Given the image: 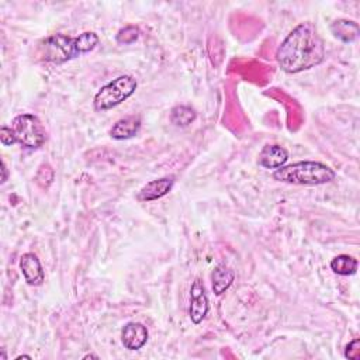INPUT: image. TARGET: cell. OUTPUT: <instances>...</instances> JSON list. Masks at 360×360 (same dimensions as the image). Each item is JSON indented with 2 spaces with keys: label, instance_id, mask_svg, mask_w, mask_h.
<instances>
[{
  "label": "cell",
  "instance_id": "6",
  "mask_svg": "<svg viewBox=\"0 0 360 360\" xmlns=\"http://www.w3.org/2000/svg\"><path fill=\"white\" fill-rule=\"evenodd\" d=\"M210 310L208 297L206 293V286L200 278H196L190 287V306L189 317L193 324L199 325L207 317Z\"/></svg>",
  "mask_w": 360,
  "mask_h": 360
},
{
  "label": "cell",
  "instance_id": "1",
  "mask_svg": "<svg viewBox=\"0 0 360 360\" xmlns=\"http://www.w3.org/2000/svg\"><path fill=\"white\" fill-rule=\"evenodd\" d=\"M276 60L286 73H300L318 67L325 60V45L311 21L298 24L276 52Z\"/></svg>",
  "mask_w": 360,
  "mask_h": 360
},
{
  "label": "cell",
  "instance_id": "15",
  "mask_svg": "<svg viewBox=\"0 0 360 360\" xmlns=\"http://www.w3.org/2000/svg\"><path fill=\"white\" fill-rule=\"evenodd\" d=\"M196 117L197 115L195 112V108H191L189 106H176L171 112V121L176 127H187L196 120Z\"/></svg>",
  "mask_w": 360,
  "mask_h": 360
},
{
  "label": "cell",
  "instance_id": "20",
  "mask_svg": "<svg viewBox=\"0 0 360 360\" xmlns=\"http://www.w3.org/2000/svg\"><path fill=\"white\" fill-rule=\"evenodd\" d=\"M21 359H32V356H27V355H23V356H19V357H16V360H21Z\"/></svg>",
  "mask_w": 360,
  "mask_h": 360
},
{
  "label": "cell",
  "instance_id": "11",
  "mask_svg": "<svg viewBox=\"0 0 360 360\" xmlns=\"http://www.w3.org/2000/svg\"><path fill=\"white\" fill-rule=\"evenodd\" d=\"M141 117L140 116H127L119 121L110 130V136L117 141L130 140L135 136L141 130Z\"/></svg>",
  "mask_w": 360,
  "mask_h": 360
},
{
  "label": "cell",
  "instance_id": "8",
  "mask_svg": "<svg viewBox=\"0 0 360 360\" xmlns=\"http://www.w3.org/2000/svg\"><path fill=\"white\" fill-rule=\"evenodd\" d=\"M148 329L141 322H128L121 331V342L128 350H140L148 341Z\"/></svg>",
  "mask_w": 360,
  "mask_h": 360
},
{
  "label": "cell",
  "instance_id": "4",
  "mask_svg": "<svg viewBox=\"0 0 360 360\" xmlns=\"http://www.w3.org/2000/svg\"><path fill=\"white\" fill-rule=\"evenodd\" d=\"M136 86L138 83L131 75H123L113 79L96 93L93 100L95 110L96 112H106V110L121 104L135 93Z\"/></svg>",
  "mask_w": 360,
  "mask_h": 360
},
{
  "label": "cell",
  "instance_id": "19",
  "mask_svg": "<svg viewBox=\"0 0 360 360\" xmlns=\"http://www.w3.org/2000/svg\"><path fill=\"white\" fill-rule=\"evenodd\" d=\"M2 172H3L2 183H5V182L8 180V168H6V163H5V160H2Z\"/></svg>",
  "mask_w": 360,
  "mask_h": 360
},
{
  "label": "cell",
  "instance_id": "21",
  "mask_svg": "<svg viewBox=\"0 0 360 360\" xmlns=\"http://www.w3.org/2000/svg\"><path fill=\"white\" fill-rule=\"evenodd\" d=\"M91 357H95V359H99L97 356H95V355H86L85 357H83V359H91Z\"/></svg>",
  "mask_w": 360,
  "mask_h": 360
},
{
  "label": "cell",
  "instance_id": "17",
  "mask_svg": "<svg viewBox=\"0 0 360 360\" xmlns=\"http://www.w3.org/2000/svg\"><path fill=\"white\" fill-rule=\"evenodd\" d=\"M0 141H2V144L5 147H10V145L17 144V138H16V134H14L12 127H8V125L2 127V130H0Z\"/></svg>",
  "mask_w": 360,
  "mask_h": 360
},
{
  "label": "cell",
  "instance_id": "10",
  "mask_svg": "<svg viewBox=\"0 0 360 360\" xmlns=\"http://www.w3.org/2000/svg\"><path fill=\"white\" fill-rule=\"evenodd\" d=\"M289 160V152L280 145H265L259 154L258 163L266 169H279Z\"/></svg>",
  "mask_w": 360,
  "mask_h": 360
},
{
  "label": "cell",
  "instance_id": "3",
  "mask_svg": "<svg viewBox=\"0 0 360 360\" xmlns=\"http://www.w3.org/2000/svg\"><path fill=\"white\" fill-rule=\"evenodd\" d=\"M335 176L337 173L328 165L313 160H304L291 163L289 166H282V168L276 169L273 173L274 180L298 186L325 184L334 180Z\"/></svg>",
  "mask_w": 360,
  "mask_h": 360
},
{
  "label": "cell",
  "instance_id": "16",
  "mask_svg": "<svg viewBox=\"0 0 360 360\" xmlns=\"http://www.w3.org/2000/svg\"><path fill=\"white\" fill-rule=\"evenodd\" d=\"M140 29L135 25H127L124 29H121L117 36H116V41L119 44H124V45H130L132 43H135L138 38H140Z\"/></svg>",
  "mask_w": 360,
  "mask_h": 360
},
{
  "label": "cell",
  "instance_id": "2",
  "mask_svg": "<svg viewBox=\"0 0 360 360\" xmlns=\"http://www.w3.org/2000/svg\"><path fill=\"white\" fill-rule=\"evenodd\" d=\"M97 44L99 37L93 32L82 33L77 37L53 34L40 43L38 53L43 61L61 65L80 57V55L92 52Z\"/></svg>",
  "mask_w": 360,
  "mask_h": 360
},
{
  "label": "cell",
  "instance_id": "12",
  "mask_svg": "<svg viewBox=\"0 0 360 360\" xmlns=\"http://www.w3.org/2000/svg\"><path fill=\"white\" fill-rule=\"evenodd\" d=\"M331 33L334 34L335 38H338L342 43H353L355 40H357L359 34H360V29L357 23L352 21V20H346V19H339L335 20L334 23L331 24Z\"/></svg>",
  "mask_w": 360,
  "mask_h": 360
},
{
  "label": "cell",
  "instance_id": "14",
  "mask_svg": "<svg viewBox=\"0 0 360 360\" xmlns=\"http://www.w3.org/2000/svg\"><path fill=\"white\" fill-rule=\"evenodd\" d=\"M331 269L339 276H352L357 270V261L349 255H339L331 261Z\"/></svg>",
  "mask_w": 360,
  "mask_h": 360
},
{
  "label": "cell",
  "instance_id": "13",
  "mask_svg": "<svg viewBox=\"0 0 360 360\" xmlns=\"http://www.w3.org/2000/svg\"><path fill=\"white\" fill-rule=\"evenodd\" d=\"M235 273L227 267L226 265H218L211 274V285H213V291L215 296H221L226 293L234 283Z\"/></svg>",
  "mask_w": 360,
  "mask_h": 360
},
{
  "label": "cell",
  "instance_id": "9",
  "mask_svg": "<svg viewBox=\"0 0 360 360\" xmlns=\"http://www.w3.org/2000/svg\"><path fill=\"white\" fill-rule=\"evenodd\" d=\"M173 184H175L173 176H165L160 179L151 180L140 191H138L136 199L140 202H154L162 199L172 190Z\"/></svg>",
  "mask_w": 360,
  "mask_h": 360
},
{
  "label": "cell",
  "instance_id": "7",
  "mask_svg": "<svg viewBox=\"0 0 360 360\" xmlns=\"http://www.w3.org/2000/svg\"><path fill=\"white\" fill-rule=\"evenodd\" d=\"M20 269L24 276V280L29 286L38 287L45 282V273L37 255L29 252L20 258Z\"/></svg>",
  "mask_w": 360,
  "mask_h": 360
},
{
  "label": "cell",
  "instance_id": "18",
  "mask_svg": "<svg viewBox=\"0 0 360 360\" xmlns=\"http://www.w3.org/2000/svg\"><path fill=\"white\" fill-rule=\"evenodd\" d=\"M345 357L350 360H359L360 357V339H353L345 349Z\"/></svg>",
  "mask_w": 360,
  "mask_h": 360
},
{
  "label": "cell",
  "instance_id": "5",
  "mask_svg": "<svg viewBox=\"0 0 360 360\" xmlns=\"http://www.w3.org/2000/svg\"><path fill=\"white\" fill-rule=\"evenodd\" d=\"M12 128L16 134L17 144L27 149H40L47 141L45 128L34 115L17 116L12 123Z\"/></svg>",
  "mask_w": 360,
  "mask_h": 360
}]
</instances>
